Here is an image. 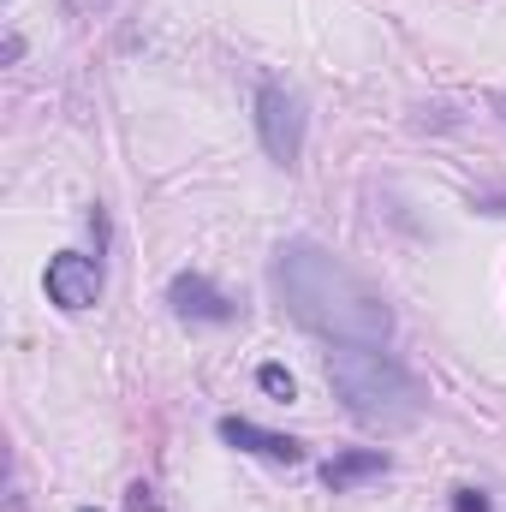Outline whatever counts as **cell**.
Returning a JSON list of instances; mask_svg holds the SVG:
<instances>
[{"label":"cell","mask_w":506,"mask_h":512,"mask_svg":"<svg viewBox=\"0 0 506 512\" xmlns=\"http://www.w3.org/2000/svg\"><path fill=\"white\" fill-rule=\"evenodd\" d=\"M274 292L298 328H310L328 346H387L393 310L364 274H352L316 239H286L274 251Z\"/></svg>","instance_id":"1"},{"label":"cell","mask_w":506,"mask_h":512,"mask_svg":"<svg viewBox=\"0 0 506 512\" xmlns=\"http://www.w3.org/2000/svg\"><path fill=\"white\" fill-rule=\"evenodd\" d=\"M328 387L370 429H411L429 405L423 382L399 358H387L381 346H334L328 352Z\"/></svg>","instance_id":"2"},{"label":"cell","mask_w":506,"mask_h":512,"mask_svg":"<svg viewBox=\"0 0 506 512\" xmlns=\"http://www.w3.org/2000/svg\"><path fill=\"white\" fill-rule=\"evenodd\" d=\"M256 137H262L274 167H298V155H304V102L274 78L256 84Z\"/></svg>","instance_id":"3"},{"label":"cell","mask_w":506,"mask_h":512,"mask_svg":"<svg viewBox=\"0 0 506 512\" xmlns=\"http://www.w3.org/2000/svg\"><path fill=\"white\" fill-rule=\"evenodd\" d=\"M42 286H48V304H60V310H96L102 304V262L84 251H60L48 256V274H42Z\"/></svg>","instance_id":"4"},{"label":"cell","mask_w":506,"mask_h":512,"mask_svg":"<svg viewBox=\"0 0 506 512\" xmlns=\"http://www.w3.org/2000/svg\"><path fill=\"white\" fill-rule=\"evenodd\" d=\"M167 304H173V316H185V322H233V298H227L209 274H197V268H185V274L167 280Z\"/></svg>","instance_id":"5"},{"label":"cell","mask_w":506,"mask_h":512,"mask_svg":"<svg viewBox=\"0 0 506 512\" xmlns=\"http://www.w3.org/2000/svg\"><path fill=\"white\" fill-rule=\"evenodd\" d=\"M221 441L239 447V453H256V459H274V465H298L304 459V447L292 435H274V429H262L251 417H221Z\"/></svg>","instance_id":"6"},{"label":"cell","mask_w":506,"mask_h":512,"mask_svg":"<svg viewBox=\"0 0 506 512\" xmlns=\"http://www.w3.org/2000/svg\"><path fill=\"white\" fill-rule=\"evenodd\" d=\"M381 471H387V453H381V447H352V453H334V459L322 465V483H328L334 495H346L352 483H370Z\"/></svg>","instance_id":"7"},{"label":"cell","mask_w":506,"mask_h":512,"mask_svg":"<svg viewBox=\"0 0 506 512\" xmlns=\"http://www.w3.org/2000/svg\"><path fill=\"white\" fill-rule=\"evenodd\" d=\"M256 387H262L268 399H280V405H286V399H298V382H292V370H280V364H262V370H256Z\"/></svg>","instance_id":"8"},{"label":"cell","mask_w":506,"mask_h":512,"mask_svg":"<svg viewBox=\"0 0 506 512\" xmlns=\"http://www.w3.org/2000/svg\"><path fill=\"white\" fill-rule=\"evenodd\" d=\"M453 512H489V495L483 489H453Z\"/></svg>","instance_id":"9"},{"label":"cell","mask_w":506,"mask_h":512,"mask_svg":"<svg viewBox=\"0 0 506 512\" xmlns=\"http://www.w3.org/2000/svg\"><path fill=\"white\" fill-rule=\"evenodd\" d=\"M495 114H501V120H506V96H495Z\"/></svg>","instance_id":"10"},{"label":"cell","mask_w":506,"mask_h":512,"mask_svg":"<svg viewBox=\"0 0 506 512\" xmlns=\"http://www.w3.org/2000/svg\"><path fill=\"white\" fill-rule=\"evenodd\" d=\"M84 512H96V507H84Z\"/></svg>","instance_id":"11"}]
</instances>
